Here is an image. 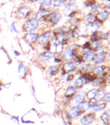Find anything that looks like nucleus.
Instances as JSON below:
<instances>
[{
    "mask_svg": "<svg viewBox=\"0 0 110 125\" xmlns=\"http://www.w3.org/2000/svg\"><path fill=\"white\" fill-rule=\"evenodd\" d=\"M60 19H61V14L60 13V12L57 10L52 12L42 18V20L45 22L51 23L52 25L57 24L60 21Z\"/></svg>",
    "mask_w": 110,
    "mask_h": 125,
    "instance_id": "nucleus-1",
    "label": "nucleus"
},
{
    "mask_svg": "<svg viewBox=\"0 0 110 125\" xmlns=\"http://www.w3.org/2000/svg\"><path fill=\"white\" fill-rule=\"evenodd\" d=\"M39 21L37 20L35 18H30L27 20L25 21V23L23 25V29L24 31L28 33H31L35 31L38 27Z\"/></svg>",
    "mask_w": 110,
    "mask_h": 125,
    "instance_id": "nucleus-2",
    "label": "nucleus"
},
{
    "mask_svg": "<svg viewBox=\"0 0 110 125\" xmlns=\"http://www.w3.org/2000/svg\"><path fill=\"white\" fill-rule=\"evenodd\" d=\"M78 63L76 62H71V61H67L63 64L61 70H62V75L70 74L71 72L75 70Z\"/></svg>",
    "mask_w": 110,
    "mask_h": 125,
    "instance_id": "nucleus-3",
    "label": "nucleus"
},
{
    "mask_svg": "<svg viewBox=\"0 0 110 125\" xmlns=\"http://www.w3.org/2000/svg\"><path fill=\"white\" fill-rule=\"evenodd\" d=\"M86 98V93L84 92H79L77 94H76L73 98L71 100V105L72 107L74 106H78L80 104L84 102H85Z\"/></svg>",
    "mask_w": 110,
    "mask_h": 125,
    "instance_id": "nucleus-4",
    "label": "nucleus"
},
{
    "mask_svg": "<svg viewBox=\"0 0 110 125\" xmlns=\"http://www.w3.org/2000/svg\"><path fill=\"white\" fill-rule=\"evenodd\" d=\"M30 13H31V9L27 5L21 6L16 10V14L17 17L20 18L21 19H25L29 17Z\"/></svg>",
    "mask_w": 110,
    "mask_h": 125,
    "instance_id": "nucleus-5",
    "label": "nucleus"
},
{
    "mask_svg": "<svg viewBox=\"0 0 110 125\" xmlns=\"http://www.w3.org/2000/svg\"><path fill=\"white\" fill-rule=\"evenodd\" d=\"M95 115L94 113H88L85 115H83L80 118V122L82 125H89L93 123L95 120Z\"/></svg>",
    "mask_w": 110,
    "mask_h": 125,
    "instance_id": "nucleus-6",
    "label": "nucleus"
},
{
    "mask_svg": "<svg viewBox=\"0 0 110 125\" xmlns=\"http://www.w3.org/2000/svg\"><path fill=\"white\" fill-rule=\"evenodd\" d=\"M51 39V33L49 31H47L40 35L37 41L40 44L45 45L49 42H50L49 41Z\"/></svg>",
    "mask_w": 110,
    "mask_h": 125,
    "instance_id": "nucleus-7",
    "label": "nucleus"
},
{
    "mask_svg": "<svg viewBox=\"0 0 110 125\" xmlns=\"http://www.w3.org/2000/svg\"><path fill=\"white\" fill-rule=\"evenodd\" d=\"M75 57L76 55L75 53L73 48L67 49L64 52H63L62 53V59H65V60H69V59L74 58Z\"/></svg>",
    "mask_w": 110,
    "mask_h": 125,
    "instance_id": "nucleus-8",
    "label": "nucleus"
},
{
    "mask_svg": "<svg viewBox=\"0 0 110 125\" xmlns=\"http://www.w3.org/2000/svg\"><path fill=\"white\" fill-rule=\"evenodd\" d=\"M84 113V111H82L78 106L72 107L69 111V113L71 116L72 118H77L82 115Z\"/></svg>",
    "mask_w": 110,
    "mask_h": 125,
    "instance_id": "nucleus-9",
    "label": "nucleus"
},
{
    "mask_svg": "<svg viewBox=\"0 0 110 125\" xmlns=\"http://www.w3.org/2000/svg\"><path fill=\"white\" fill-rule=\"evenodd\" d=\"M54 56H55L54 52L49 51V52L42 53L39 55L38 57V59L41 61H45L49 60L51 59L54 58Z\"/></svg>",
    "mask_w": 110,
    "mask_h": 125,
    "instance_id": "nucleus-10",
    "label": "nucleus"
},
{
    "mask_svg": "<svg viewBox=\"0 0 110 125\" xmlns=\"http://www.w3.org/2000/svg\"><path fill=\"white\" fill-rule=\"evenodd\" d=\"M38 37L39 36L38 33L31 32V33H27L25 35V39L29 43L33 44V43L36 42L38 39Z\"/></svg>",
    "mask_w": 110,
    "mask_h": 125,
    "instance_id": "nucleus-11",
    "label": "nucleus"
},
{
    "mask_svg": "<svg viewBox=\"0 0 110 125\" xmlns=\"http://www.w3.org/2000/svg\"><path fill=\"white\" fill-rule=\"evenodd\" d=\"M76 9H77V5L75 3L71 2V3H69L65 5L63 11L65 14H67L68 15H69L72 12H75L73 10H75Z\"/></svg>",
    "mask_w": 110,
    "mask_h": 125,
    "instance_id": "nucleus-12",
    "label": "nucleus"
},
{
    "mask_svg": "<svg viewBox=\"0 0 110 125\" xmlns=\"http://www.w3.org/2000/svg\"><path fill=\"white\" fill-rule=\"evenodd\" d=\"M106 107V104L102 103V104H95L91 105V107L89 108L88 111H89L90 113H95L97 111H99L101 110L105 109Z\"/></svg>",
    "mask_w": 110,
    "mask_h": 125,
    "instance_id": "nucleus-13",
    "label": "nucleus"
},
{
    "mask_svg": "<svg viewBox=\"0 0 110 125\" xmlns=\"http://www.w3.org/2000/svg\"><path fill=\"white\" fill-rule=\"evenodd\" d=\"M105 69L106 68H105L104 66L96 65L91 68V71L95 76H99V75H102L103 74H104Z\"/></svg>",
    "mask_w": 110,
    "mask_h": 125,
    "instance_id": "nucleus-14",
    "label": "nucleus"
},
{
    "mask_svg": "<svg viewBox=\"0 0 110 125\" xmlns=\"http://www.w3.org/2000/svg\"><path fill=\"white\" fill-rule=\"evenodd\" d=\"M87 31L91 35H94L95 33H97V30L99 29V25L96 22H90L86 26Z\"/></svg>",
    "mask_w": 110,
    "mask_h": 125,
    "instance_id": "nucleus-15",
    "label": "nucleus"
},
{
    "mask_svg": "<svg viewBox=\"0 0 110 125\" xmlns=\"http://www.w3.org/2000/svg\"><path fill=\"white\" fill-rule=\"evenodd\" d=\"M49 10L47 9H45L43 7H41L39 10L37 12L36 14V16H35V18L37 20H40L42 19L43 17H44L45 16L47 15L48 14H49Z\"/></svg>",
    "mask_w": 110,
    "mask_h": 125,
    "instance_id": "nucleus-16",
    "label": "nucleus"
},
{
    "mask_svg": "<svg viewBox=\"0 0 110 125\" xmlns=\"http://www.w3.org/2000/svg\"><path fill=\"white\" fill-rule=\"evenodd\" d=\"M95 55V53L93 51L89 50L84 53L83 56H82V59L85 61L89 62V61H91L93 60V58H94Z\"/></svg>",
    "mask_w": 110,
    "mask_h": 125,
    "instance_id": "nucleus-17",
    "label": "nucleus"
},
{
    "mask_svg": "<svg viewBox=\"0 0 110 125\" xmlns=\"http://www.w3.org/2000/svg\"><path fill=\"white\" fill-rule=\"evenodd\" d=\"M60 68V65H52V66L49 67L48 70H47V74L51 76H54L56 74H58V72H59V70Z\"/></svg>",
    "mask_w": 110,
    "mask_h": 125,
    "instance_id": "nucleus-18",
    "label": "nucleus"
},
{
    "mask_svg": "<svg viewBox=\"0 0 110 125\" xmlns=\"http://www.w3.org/2000/svg\"><path fill=\"white\" fill-rule=\"evenodd\" d=\"M106 59V55L104 53H101V54L95 55L94 58H93V62L96 64H99L102 63Z\"/></svg>",
    "mask_w": 110,
    "mask_h": 125,
    "instance_id": "nucleus-19",
    "label": "nucleus"
},
{
    "mask_svg": "<svg viewBox=\"0 0 110 125\" xmlns=\"http://www.w3.org/2000/svg\"><path fill=\"white\" fill-rule=\"evenodd\" d=\"M109 13L106 10H103L97 14V16H96V20H99V21H104L106 20L108 18Z\"/></svg>",
    "mask_w": 110,
    "mask_h": 125,
    "instance_id": "nucleus-20",
    "label": "nucleus"
},
{
    "mask_svg": "<svg viewBox=\"0 0 110 125\" xmlns=\"http://www.w3.org/2000/svg\"><path fill=\"white\" fill-rule=\"evenodd\" d=\"M76 93V89L73 86H69L66 89L65 96H66V97L70 98L73 97L75 94Z\"/></svg>",
    "mask_w": 110,
    "mask_h": 125,
    "instance_id": "nucleus-21",
    "label": "nucleus"
},
{
    "mask_svg": "<svg viewBox=\"0 0 110 125\" xmlns=\"http://www.w3.org/2000/svg\"><path fill=\"white\" fill-rule=\"evenodd\" d=\"M105 83V80L103 78H96L93 81V85L96 87H99Z\"/></svg>",
    "mask_w": 110,
    "mask_h": 125,
    "instance_id": "nucleus-22",
    "label": "nucleus"
},
{
    "mask_svg": "<svg viewBox=\"0 0 110 125\" xmlns=\"http://www.w3.org/2000/svg\"><path fill=\"white\" fill-rule=\"evenodd\" d=\"M18 72L21 78H23L27 75V68L23 64H20L18 66Z\"/></svg>",
    "mask_w": 110,
    "mask_h": 125,
    "instance_id": "nucleus-23",
    "label": "nucleus"
},
{
    "mask_svg": "<svg viewBox=\"0 0 110 125\" xmlns=\"http://www.w3.org/2000/svg\"><path fill=\"white\" fill-rule=\"evenodd\" d=\"M97 91H98V89H91L90 91H89L86 93V98H88L89 100H93L95 98V96H96Z\"/></svg>",
    "mask_w": 110,
    "mask_h": 125,
    "instance_id": "nucleus-24",
    "label": "nucleus"
},
{
    "mask_svg": "<svg viewBox=\"0 0 110 125\" xmlns=\"http://www.w3.org/2000/svg\"><path fill=\"white\" fill-rule=\"evenodd\" d=\"M91 104H90V102H89V101H85L84 102H82V104H80L79 105H78V106L82 111L85 112V111H88V110H89L90 107H91Z\"/></svg>",
    "mask_w": 110,
    "mask_h": 125,
    "instance_id": "nucleus-25",
    "label": "nucleus"
},
{
    "mask_svg": "<svg viewBox=\"0 0 110 125\" xmlns=\"http://www.w3.org/2000/svg\"><path fill=\"white\" fill-rule=\"evenodd\" d=\"M101 120L105 125H108L109 122L110 121V115H109L108 112H104L101 115Z\"/></svg>",
    "mask_w": 110,
    "mask_h": 125,
    "instance_id": "nucleus-26",
    "label": "nucleus"
},
{
    "mask_svg": "<svg viewBox=\"0 0 110 125\" xmlns=\"http://www.w3.org/2000/svg\"><path fill=\"white\" fill-rule=\"evenodd\" d=\"M66 1H58V0H55V1H52V5L54 7L58 8V7H61L62 6H64L66 5Z\"/></svg>",
    "mask_w": 110,
    "mask_h": 125,
    "instance_id": "nucleus-27",
    "label": "nucleus"
},
{
    "mask_svg": "<svg viewBox=\"0 0 110 125\" xmlns=\"http://www.w3.org/2000/svg\"><path fill=\"white\" fill-rule=\"evenodd\" d=\"M89 7H90V10H91V12H95L99 9L100 6H99V4L97 3V2H93L91 5H89Z\"/></svg>",
    "mask_w": 110,
    "mask_h": 125,
    "instance_id": "nucleus-28",
    "label": "nucleus"
},
{
    "mask_svg": "<svg viewBox=\"0 0 110 125\" xmlns=\"http://www.w3.org/2000/svg\"><path fill=\"white\" fill-rule=\"evenodd\" d=\"M95 20H96V16H95L92 13L88 14L86 15V16H85V20H86L88 23L94 22V21H95Z\"/></svg>",
    "mask_w": 110,
    "mask_h": 125,
    "instance_id": "nucleus-29",
    "label": "nucleus"
},
{
    "mask_svg": "<svg viewBox=\"0 0 110 125\" xmlns=\"http://www.w3.org/2000/svg\"><path fill=\"white\" fill-rule=\"evenodd\" d=\"M42 7H43L45 9H47L51 7V6L52 5V1H43L42 2Z\"/></svg>",
    "mask_w": 110,
    "mask_h": 125,
    "instance_id": "nucleus-30",
    "label": "nucleus"
},
{
    "mask_svg": "<svg viewBox=\"0 0 110 125\" xmlns=\"http://www.w3.org/2000/svg\"><path fill=\"white\" fill-rule=\"evenodd\" d=\"M64 117H65V119H66V121H67V123L68 124H70V123H71L72 121V117L70 115V114L69 113V112H66L65 114H64Z\"/></svg>",
    "mask_w": 110,
    "mask_h": 125,
    "instance_id": "nucleus-31",
    "label": "nucleus"
},
{
    "mask_svg": "<svg viewBox=\"0 0 110 125\" xmlns=\"http://www.w3.org/2000/svg\"><path fill=\"white\" fill-rule=\"evenodd\" d=\"M104 100H105V101L106 102H110V93H105Z\"/></svg>",
    "mask_w": 110,
    "mask_h": 125,
    "instance_id": "nucleus-32",
    "label": "nucleus"
},
{
    "mask_svg": "<svg viewBox=\"0 0 110 125\" xmlns=\"http://www.w3.org/2000/svg\"><path fill=\"white\" fill-rule=\"evenodd\" d=\"M10 29H11V31L14 33H16L17 32V29H16V27L15 26V24L14 23H12L11 24V26H10Z\"/></svg>",
    "mask_w": 110,
    "mask_h": 125,
    "instance_id": "nucleus-33",
    "label": "nucleus"
},
{
    "mask_svg": "<svg viewBox=\"0 0 110 125\" xmlns=\"http://www.w3.org/2000/svg\"><path fill=\"white\" fill-rule=\"evenodd\" d=\"M106 10L108 12H110V5H107L106 7Z\"/></svg>",
    "mask_w": 110,
    "mask_h": 125,
    "instance_id": "nucleus-34",
    "label": "nucleus"
},
{
    "mask_svg": "<svg viewBox=\"0 0 110 125\" xmlns=\"http://www.w3.org/2000/svg\"><path fill=\"white\" fill-rule=\"evenodd\" d=\"M108 82L110 83V74L108 76Z\"/></svg>",
    "mask_w": 110,
    "mask_h": 125,
    "instance_id": "nucleus-35",
    "label": "nucleus"
},
{
    "mask_svg": "<svg viewBox=\"0 0 110 125\" xmlns=\"http://www.w3.org/2000/svg\"><path fill=\"white\" fill-rule=\"evenodd\" d=\"M1 85L0 84V91H1Z\"/></svg>",
    "mask_w": 110,
    "mask_h": 125,
    "instance_id": "nucleus-36",
    "label": "nucleus"
}]
</instances>
